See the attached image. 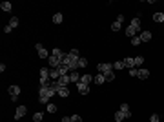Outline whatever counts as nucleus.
<instances>
[{
    "label": "nucleus",
    "instance_id": "nucleus-36",
    "mask_svg": "<svg viewBox=\"0 0 164 122\" xmlns=\"http://www.w3.org/2000/svg\"><path fill=\"white\" fill-rule=\"evenodd\" d=\"M71 122H82V117L75 113V115H71Z\"/></svg>",
    "mask_w": 164,
    "mask_h": 122
},
{
    "label": "nucleus",
    "instance_id": "nucleus-23",
    "mask_svg": "<svg viewBox=\"0 0 164 122\" xmlns=\"http://www.w3.org/2000/svg\"><path fill=\"white\" fill-rule=\"evenodd\" d=\"M113 69H115V71L124 69V60H117V62H113Z\"/></svg>",
    "mask_w": 164,
    "mask_h": 122
},
{
    "label": "nucleus",
    "instance_id": "nucleus-37",
    "mask_svg": "<svg viewBox=\"0 0 164 122\" xmlns=\"http://www.w3.org/2000/svg\"><path fill=\"white\" fill-rule=\"evenodd\" d=\"M150 122H160V118H159V115H157V113H153V115L150 117Z\"/></svg>",
    "mask_w": 164,
    "mask_h": 122
},
{
    "label": "nucleus",
    "instance_id": "nucleus-16",
    "mask_svg": "<svg viewBox=\"0 0 164 122\" xmlns=\"http://www.w3.org/2000/svg\"><path fill=\"white\" fill-rule=\"evenodd\" d=\"M137 33H139V31H137V29H135L133 26H128V28H126V35H128L129 38H133V37H137Z\"/></svg>",
    "mask_w": 164,
    "mask_h": 122
},
{
    "label": "nucleus",
    "instance_id": "nucleus-24",
    "mask_svg": "<svg viewBox=\"0 0 164 122\" xmlns=\"http://www.w3.org/2000/svg\"><path fill=\"white\" fill-rule=\"evenodd\" d=\"M7 26H9L11 29H13V28H18V18H16V17H11L9 22H7Z\"/></svg>",
    "mask_w": 164,
    "mask_h": 122
},
{
    "label": "nucleus",
    "instance_id": "nucleus-33",
    "mask_svg": "<svg viewBox=\"0 0 164 122\" xmlns=\"http://www.w3.org/2000/svg\"><path fill=\"white\" fill-rule=\"evenodd\" d=\"M131 44H133V46H139V44H142V40H141V37H133V38H131Z\"/></svg>",
    "mask_w": 164,
    "mask_h": 122
},
{
    "label": "nucleus",
    "instance_id": "nucleus-11",
    "mask_svg": "<svg viewBox=\"0 0 164 122\" xmlns=\"http://www.w3.org/2000/svg\"><path fill=\"white\" fill-rule=\"evenodd\" d=\"M77 89H78L80 95H88V93H89V86H88V84H80V82H78V84H77Z\"/></svg>",
    "mask_w": 164,
    "mask_h": 122
},
{
    "label": "nucleus",
    "instance_id": "nucleus-40",
    "mask_svg": "<svg viewBox=\"0 0 164 122\" xmlns=\"http://www.w3.org/2000/svg\"><path fill=\"white\" fill-rule=\"evenodd\" d=\"M60 122H71V117H64V118H62Z\"/></svg>",
    "mask_w": 164,
    "mask_h": 122
},
{
    "label": "nucleus",
    "instance_id": "nucleus-1",
    "mask_svg": "<svg viewBox=\"0 0 164 122\" xmlns=\"http://www.w3.org/2000/svg\"><path fill=\"white\" fill-rule=\"evenodd\" d=\"M60 86L55 82V80H51L49 82V86H40V91H38V102L40 104H47V100L51 99L53 95H57V89H59Z\"/></svg>",
    "mask_w": 164,
    "mask_h": 122
},
{
    "label": "nucleus",
    "instance_id": "nucleus-7",
    "mask_svg": "<svg viewBox=\"0 0 164 122\" xmlns=\"http://www.w3.org/2000/svg\"><path fill=\"white\" fill-rule=\"evenodd\" d=\"M57 84H59L60 87H68L71 84V80H69V75H62L59 80H57Z\"/></svg>",
    "mask_w": 164,
    "mask_h": 122
},
{
    "label": "nucleus",
    "instance_id": "nucleus-26",
    "mask_svg": "<svg viewBox=\"0 0 164 122\" xmlns=\"http://www.w3.org/2000/svg\"><path fill=\"white\" fill-rule=\"evenodd\" d=\"M62 20H64L62 13H55V15H53V22H55V24H62Z\"/></svg>",
    "mask_w": 164,
    "mask_h": 122
},
{
    "label": "nucleus",
    "instance_id": "nucleus-34",
    "mask_svg": "<svg viewBox=\"0 0 164 122\" xmlns=\"http://www.w3.org/2000/svg\"><path fill=\"white\" fill-rule=\"evenodd\" d=\"M88 66V60L84 59V56H80V59H78V68H86Z\"/></svg>",
    "mask_w": 164,
    "mask_h": 122
},
{
    "label": "nucleus",
    "instance_id": "nucleus-13",
    "mask_svg": "<svg viewBox=\"0 0 164 122\" xmlns=\"http://www.w3.org/2000/svg\"><path fill=\"white\" fill-rule=\"evenodd\" d=\"M57 95H59V97H62V99L69 97V87H59V89H57Z\"/></svg>",
    "mask_w": 164,
    "mask_h": 122
},
{
    "label": "nucleus",
    "instance_id": "nucleus-15",
    "mask_svg": "<svg viewBox=\"0 0 164 122\" xmlns=\"http://www.w3.org/2000/svg\"><path fill=\"white\" fill-rule=\"evenodd\" d=\"M49 75H51V80H59L60 78V71H59V68H55V69H49Z\"/></svg>",
    "mask_w": 164,
    "mask_h": 122
},
{
    "label": "nucleus",
    "instance_id": "nucleus-31",
    "mask_svg": "<svg viewBox=\"0 0 164 122\" xmlns=\"http://www.w3.org/2000/svg\"><path fill=\"white\" fill-rule=\"evenodd\" d=\"M113 80H115V71L106 73V82H113Z\"/></svg>",
    "mask_w": 164,
    "mask_h": 122
},
{
    "label": "nucleus",
    "instance_id": "nucleus-4",
    "mask_svg": "<svg viewBox=\"0 0 164 122\" xmlns=\"http://www.w3.org/2000/svg\"><path fill=\"white\" fill-rule=\"evenodd\" d=\"M97 69H98V73H110V71H115L113 69V64H110V62H104V64H98L97 66Z\"/></svg>",
    "mask_w": 164,
    "mask_h": 122
},
{
    "label": "nucleus",
    "instance_id": "nucleus-17",
    "mask_svg": "<svg viewBox=\"0 0 164 122\" xmlns=\"http://www.w3.org/2000/svg\"><path fill=\"white\" fill-rule=\"evenodd\" d=\"M120 111L126 115V118L131 117V109H129V106H128V104H120Z\"/></svg>",
    "mask_w": 164,
    "mask_h": 122
},
{
    "label": "nucleus",
    "instance_id": "nucleus-10",
    "mask_svg": "<svg viewBox=\"0 0 164 122\" xmlns=\"http://www.w3.org/2000/svg\"><path fill=\"white\" fill-rule=\"evenodd\" d=\"M93 82H95L97 86H102V84L106 82V75H104V73H98V75L93 77Z\"/></svg>",
    "mask_w": 164,
    "mask_h": 122
},
{
    "label": "nucleus",
    "instance_id": "nucleus-18",
    "mask_svg": "<svg viewBox=\"0 0 164 122\" xmlns=\"http://www.w3.org/2000/svg\"><path fill=\"white\" fill-rule=\"evenodd\" d=\"M139 37H141L142 42H150V40H151V33H150V31H142Z\"/></svg>",
    "mask_w": 164,
    "mask_h": 122
},
{
    "label": "nucleus",
    "instance_id": "nucleus-29",
    "mask_svg": "<svg viewBox=\"0 0 164 122\" xmlns=\"http://www.w3.org/2000/svg\"><path fill=\"white\" fill-rule=\"evenodd\" d=\"M42 118H44V113L42 111H38V113L33 115V120H35V122H42Z\"/></svg>",
    "mask_w": 164,
    "mask_h": 122
},
{
    "label": "nucleus",
    "instance_id": "nucleus-39",
    "mask_svg": "<svg viewBox=\"0 0 164 122\" xmlns=\"http://www.w3.org/2000/svg\"><path fill=\"white\" fill-rule=\"evenodd\" d=\"M4 33H11V28L9 26H4Z\"/></svg>",
    "mask_w": 164,
    "mask_h": 122
},
{
    "label": "nucleus",
    "instance_id": "nucleus-38",
    "mask_svg": "<svg viewBox=\"0 0 164 122\" xmlns=\"http://www.w3.org/2000/svg\"><path fill=\"white\" fill-rule=\"evenodd\" d=\"M129 75H131V77H137V75H139V69H137V68L129 69Z\"/></svg>",
    "mask_w": 164,
    "mask_h": 122
},
{
    "label": "nucleus",
    "instance_id": "nucleus-25",
    "mask_svg": "<svg viewBox=\"0 0 164 122\" xmlns=\"http://www.w3.org/2000/svg\"><path fill=\"white\" fill-rule=\"evenodd\" d=\"M124 118H126V115H124V113H122L120 109H119L117 113H115V122H122Z\"/></svg>",
    "mask_w": 164,
    "mask_h": 122
},
{
    "label": "nucleus",
    "instance_id": "nucleus-19",
    "mask_svg": "<svg viewBox=\"0 0 164 122\" xmlns=\"http://www.w3.org/2000/svg\"><path fill=\"white\" fill-rule=\"evenodd\" d=\"M148 77H150V71H148V69H139V75H137V78L146 80Z\"/></svg>",
    "mask_w": 164,
    "mask_h": 122
},
{
    "label": "nucleus",
    "instance_id": "nucleus-22",
    "mask_svg": "<svg viewBox=\"0 0 164 122\" xmlns=\"http://www.w3.org/2000/svg\"><path fill=\"white\" fill-rule=\"evenodd\" d=\"M129 26H133L137 31H141V18H139V17H135L133 20H131V24H129Z\"/></svg>",
    "mask_w": 164,
    "mask_h": 122
},
{
    "label": "nucleus",
    "instance_id": "nucleus-30",
    "mask_svg": "<svg viewBox=\"0 0 164 122\" xmlns=\"http://www.w3.org/2000/svg\"><path fill=\"white\" fill-rule=\"evenodd\" d=\"M153 20L155 22H164V15L162 13H153Z\"/></svg>",
    "mask_w": 164,
    "mask_h": 122
},
{
    "label": "nucleus",
    "instance_id": "nucleus-5",
    "mask_svg": "<svg viewBox=\"0 0 164 122\" xmlns=\"http://www.w3.org/2000/svg\"><path fill=\"white\" fill-rule=\"evenodd\" d=\"M35 49H37V53H38L40 59H49V56H51V55H47V49H44V46H42V44H37V46H35Z\"/></svg>",
    "mask_w": 164,
    "mask_h": 122
},
{
    "label": "nucleus",
    "instance_id": "nucleus-8",
    "mask_svg": "<svg viewBox=\"0 0 164 122\" xmlns=\"http://www.w3.org/2000/svg\"><path fill=\"white\" fill-rule=\"evenodd\" d=\"M122 22H124V17H122V15H119L117 20L111 24V31H119V29L122 28Z\"/></svg>",
    "mask_w": 164,
    "mask_h": 122
},
{
    "label": "nucleus",
    "instance_id": "nucleus-12",
    "mask_svg": "<svg viewBox=\"0 0 164 122\" xmlns=\"http://www.w3.org/2000/svg\"><path fill=\"white\" fill-rule=\"evenodd\" d=\"M69 80H71L73 84H78V82H80V75H78V71H71V73H69Z\"/></svg>",
    "mask_w": 164,
    "mask_h": 122
},
{
    "label": "nucleus",
    "instance_id": "nucleus-14",
    "mask_svg": "<svg viewBox=\"0 0 164 122\" xmlns=\"http://www.w3.org/2000/svg\"><path fill=\"white\" fill-rule=\"evenodd\" d=\"M51 55L57 56V59H60V60H64V56H66V53H64L62 49H59V47H55V49L51 51Z\"/></svg>",
    "mask_w": 164,
    "mask_h": 122
},
{
    "label": "nucleus",
    "instance_id": "nucleus-3",
    "mask_svg": "<svg viewBox=\"0 0 164 122\" xmlns=\"http://www.w3.org/2000/svg\"><path fill=\"white\" fill-rule=\"evenodd\" d=\"M49 82H51V75L47 68H40V86H49Z\"/></svg>",
    "mask_w": 164,
    "mask_h": 122
},
{
    "label": "nucleus",
    "instance_id": "nucleus-28",
    "mask_svg": "<svg viewBox=\"0 0 164 122\" xmlns=\"http://www.w3.org/2000/svg\"><path fill=\"white\" fill-rule=\"evenodd\" d=\"M0 7H2V11H11V9H13L11 2H2V4H0Z\"/></svg>",
    "mask_w": 164,
    "mask_h": 122
},
{
    "label": "nucleus",
    "instance_id": "nucleus-2",
    "mask_svg": "<svg viewBox=\"0 0 164 122\" xmlns=\"http://www.w3.org/2000/svg\"><path fill=\"white\" fill-rule=\"evenodd\" d=\"M78 59H80L78 55H73V53L69 51V53H66L62 64H64V66H68L69 71H77V68H78Z\"/></svg>",
    "mask_w": 164,
    "mask_h": 122
},
{
    "label": "nucleus",
    "instance_id": "nucleus-35",
    "mask_svg": "<svg viewBox=\"0 0 164 122\" xmlns=\"http://www.w3.org/2000/svg\"><path fill=\"white\" fill-rule=\"evenodd\" d=\"M47 113H57V106L55 104H47Z\"/></svg>",
    "mask_w": 164,
    "mask_h": 122
},
{
    "label": "nucleus",
    "instance_id": "nucleus-32",
    "mask_svg": "<svg viewBox=\"0 0 164 122\" xmlns=\"http://www.w3.org/2000/svg\"><path fill=\"white\" fill-rule=\"evenodd\" d=\"M142 62H144V56H142V55H139V56H135V68H137V66H141Z\"/></svg>",
    "mask_w": 164,
    "mask_h": 122
},
{
    "label": "nucleus",
    "instance_id": "nucleus-20",
    "mask_svg": "<svg viewBox=\"0 0 164 122\" xmlns=\"http://www.w3.org/2000/svg\"><path fill=\"white\" fill-rule=\"evenodd\" d=\"M7 91L11 93V97H18V95H20V87H18V86H9Z\"/></svg>",
    "mask_w": 164,
    "mask_h": 122
},
{
    "label": "nucleus",
    "instance_id": "nucleus-41",
    "mask_svg": "<svg viewBox=\"0 0 164 122\" xmlns=\"http://www.w3.org/2000/svg\"><path fill=\"white\" fill-rule=\"evenodd\" d=\"M162 15H164V11H162Z\"/></svg>",
    "mask_w": 164,
    "mask_h": 122
},
{
    "label": "nucleus",
    "instance_id": "nucleus-6",
    "mask_svg": "<svg viewBox=\"0 0 164 122\" xmlns=\"http://www.w3.org/2000/svg\"><path fill=\"white\" fill-rule=\"evenodd\" d=\"M47 64H49V68H51V69H55V68H59L60 66V64H62V60L60 59H57V56H49V59H47Z\"/></svg>",
    "mask_w": 164,
    "mask_h": 122
},
{
    "label": "nucleus",
    "instance_id": "nucleus-21",
    "mask_svg": "<svg viewBox=\"0 0 164 122\" xmlns=\"http://www.w3.org/2000/svg\"><path fill=\"white\" fill-rule=\"evenodd\" d=\"M124 68H129V69H133L135 68V59H124Z\"/></svg>",
    "mask_w": 164,
    "mask_h": 122
},
{
    "label": "nucleus",
    "instance_id": "nucleus-27",
    "mask_svg": "<svg viewBox=\"0 0 164 122\" xmlns=\"http://www.w3.org/2000/svg\"><path fill=\"white\" fill-rule=\"evenodd\" d=\"M91 75H84V77H80V84H88L89 86V82H91Z\"/></svg>",
    "mask_w": 164,
    "mask_h": 122
},
{
    "label": "nucleus",
    "instance_id": "nucleus-9",
    "mask_svg": "<svg viewBox=\"0 0 164 122\" xmlns=\"http://www.w3.org/2000/svg\"><path fill=\"white\" fill-rule=\"evenodd\" d=\"M26 113H28V108H26V106H18V108H16V113H15V118L18 120V118H22L24 115H26Z\"/></svg>",
    "mask_w": 164,
    "mask_h": 122
}]
</instances>
